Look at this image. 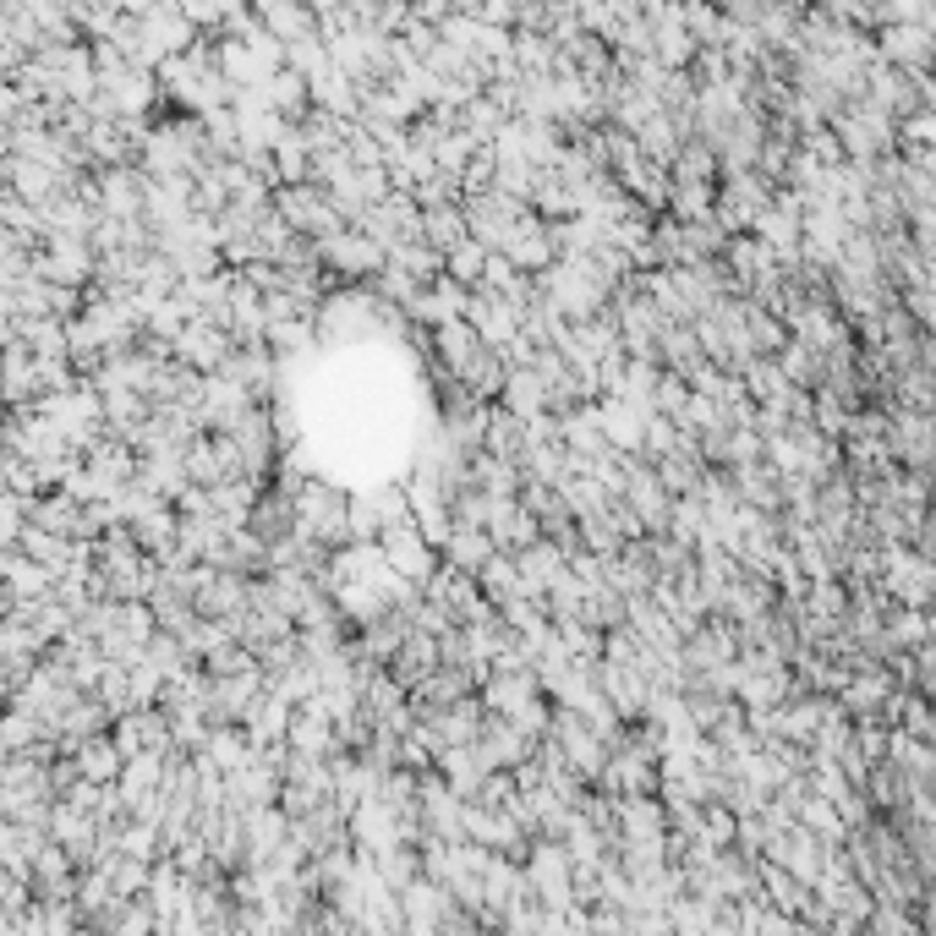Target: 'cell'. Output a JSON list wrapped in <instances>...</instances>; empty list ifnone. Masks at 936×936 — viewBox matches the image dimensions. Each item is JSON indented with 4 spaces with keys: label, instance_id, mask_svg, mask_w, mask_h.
<instances>
[{
    "label": "cell",
    "instance_id": "cell-1",
    "mask_svg": "<svg viewBox=\"0 0 936 936\" xmlns=\"http://www.w3.org/2000/svg\"><path fill=\"white\" fill-rule=\"evenodd\" d=\"M318 252H324V263H335V269L351 274V280H362V274H373V269H390V252H384L368 230H351V225H346L340 236H329Z\"/></svg>",
    "mask_w": 936,
    "mask_h": 936
},
{
    "label": "cell",
    "instance_id": "cell-2",
    "mask_svg": "<svg viewBox=\"0 0 936 936\" xmlns=\"http://www.w3.org/2000/svg\"><path fill=\"white\" fill-rule=\"evenodd\" d=\"M82 773H93V778L115 773V756L104 751V740H93V751H82Z\"/></svg>",
    "mask_w": 936,
    "mask_h": 936
}]
</instances>
